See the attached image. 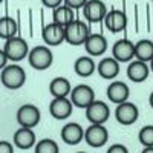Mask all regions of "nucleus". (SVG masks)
<instances>
[{
    "label": "nucleus",
    "mask_w": 153,
    "mask_h": 153,
    "mask_svg": "<svg viewBox=\"0 0 153 153\" xmlns=\"http://www.w3.org/2000/svg\"><path fill=\"white\" fill-rule=\"evenodd\" d=\"M0 81L9 91H17V89H20L26 83V72H25V69L20 65L12 63V65H8L2 69Z\"/></svg>",
    "instance_id": "nucleus-1"
},
{
    "label": "nucleus",
    "mask_w": 153,
    "mask_h": 153,
    "mask_svg": "<svg viewBox=\"0 0 153 153\" xmlns=\"http://www.w3.org/2000/svg\"><path fill=\"white\" fill-rule=\"evenodd\" d=\"M91 29L81 20H72L69 25L65 26V42L72 46H81L87 40Z\"/></svg>",
    "instance_id": "nucleus-2"
},
{
    "label": "nucleus",
    "mask_w": 153,
    "mask_h": 153,
    "mask_svg": "<svg viewBox=\"0 0 153 153\" xmlns=\"http://www.w3.org/2000/svg\"><path fill=\"white\" fill-rule=\"evenodd\" d=\"M28 60L31 68H34L35 71H46L52 66L54 54L49 49V46H35L29 49Z\"/></svg>",
    "instance_id": "nucleus-3"
},
{
    "label": "nucleus",
    "mask_w": 153,
    "mask_h": 153,
    "mask_svg": "<svg viewBox=\"0 0 153 153\" xmlns=\"http://www.w3.org/2000/svg\"><path fill=\"white\" fill-rule=\"evenodd\" d=\"M3 51L8 57L9 61L16 63V61H22L28 57L29 54V46L26 43V40L22 37H11L8 40H5V46Z\"/></svg>",
    "instance_id": "nucleus-4"
},
{
    "label": "nucleus",
    "mask_w": 153,
    "mask_h": 153,
    "mask_svg": "<svg viewBox=\"0 0 153 153\" xmlns=\"http://www.w3.org/2000/svg\"><path fill=\"white\" fill-rule=\"evenodd\" d=\"M84 141L87 146L94 149H100L107 144L109 141V130L104 124H91L84 130Z\"/></svg>",
    "instance_id": "nucleus-5"
},
{
    "label": "nucleus",
    "mask_w": 153,
    "mask_h": 153,
    "mask_svg": "<svg viewBox=\"0 0 153 153\" xmlns=\"http://www.w3.org/2000/svg\"><path fill=\"white\" fill-rule=\"evenodd\" d=\"M69 100L74 104V107L86 109L92 101H95V92H94V89L91 86L78 84V86L72 87V91L69 94Z\"/></svg>",
    "instance_id": "nucleus-6"
},
{
    "label": "nucleus",
    "mask_w": 153,
    "mask_h": 153,
    "mask_svg": "<svg viewBox=\"0 0 153 153\" xmlns=\"http://www.w3.org/2000/svg\"><path fill=\"white\" fill-rule=\"evenodd\" d=\"M17 123L20 124V127H28V129H34L38 126L42 118L40 109L34 104H23L19 107L17 110Z\"/></svg>",
    "instance_id": "nucleus-7"
},
{
    "label": "nucleus",
    "mask_w": 153,
    "mask_h": 153,
    "mask_svg": "<svg viewBox=\"0 0 153 153\" xmlns=\"http://www.w3.org/2000/svg\"><path fill=\"white\" fill-rule=\"evenodd\" d=\"M86 118L91 124H104L110 117V109L104 101L95 100L86 109Z\"/></svg>",
    "instance_id": "nucleus-8"
},
{
    "label": "nucleus",
    "mask_w": 153,
    "mask_h": 153,
    "mask_svg": "<svg viewBox=\"0 0 153 153\" xmlns=\"http://www.w3.org/2000/svg\"><path fill=\"white\" fill-rule=\"evenodd\" d=\"M81 9H83V16L86 17V20L91 23L103 22L107 14V6L103 0H87Z\"/></svg>",
    "instance_id": "nucleus-9"
},
{
    "label": "nucleus",
    "mask_w": 153,
    "mask_h": 153,
    "mask_svg": "<svg viewBox=\"0 0 153 153\" xmlns=\"http://www.w3.org/2000/svg\"><path fill=\"white\" fill-rule=\"evenodd\" d=\"M139 117V110L138 107L130 103L129 100L124 101L121 104H117V109H115V118L121 126H132L133 123H136Z\"/></svg>",
    "instance_id": "nucleus-10"
},
{
    "label": "nucleus",
    "mask_w": 153,
    "mask_h": 153,
    "mask_svg": "<svg viewBox=\"0 0 153 153\" xmlns=\"http://www.w3.org/2000/svg\"><path fill=\"white\" fill-rule=\"evenodd\" d=\"M112 57L120 63H129L135 58V43L127 38L115 42L112 46Z\"/></svg>",
    "instance_id": "nucleus-11"
},
{
    "label": "nucleus",
    "mask_w": 153,
    "mask_h": 153,
    "mask_svg": "<svg viewBox=\"0 0 153 153\" xmlns=\"http://www.w3.org/2000/svg\"><path fill=\"white\" fill-rule=\"evenodd\" d=\"M74 110V104L71 103L69 97L66 98H54L49 104V113L52 115V118L58 121H65L68 120Z\"/></svg>",
    "instance_id": "nucleus-12"
},
{
    "label": "nucleus",
    "mask_w": 153,
    "mask_h": 153,
    "mask_svg": "<svg viewBox=\"0 0 153 153\" xmlns=\"http://www.w3.org/2000/svg\"><path fill=\"white\" fill-rule=\"evenodd\" d=\"M61 139L68 146H78L84 139V129L78 123H68L61 129Z\"/></svg>",
    "instance_id": "nucleus-13"
},
{
    "label": "nucleus",
    "mask_w": 153,
    "mask_h": 153,
    "mask_svg": "<svg viewBox=\"0 0 153 153\" xmlns=\"http://www.w3.org/2000/svg\"><path fill=\"white\" fill-rule=\"evenodd\" d=\"M43 42L46 46H60L65 42V26H60L57 23H48L42 31Z\"/></svg>",
    "instance_id": "nucleus-14"
},
{
    "label": "nucleus",
    "mask_w": 153,
    "mask_h": 153,
    "mask_svg": "<svg viewBox=\"0 0 153 153\" xmlns=\"http://www.w3.org/2000/svg\"><path fill=\"white\" fill-rule=\"evenodd\" d=\"M103 22L106 25L107 31H110L112 34L123 32L127 28V16L124 14L123 11H120V9L107 11V14H106Z\"/></svg>",
    "instance_id": "nucleus-15"
},
{
    "label": "nucleus",
    "mask_w": 153,
    "mask_h": 153,
    "mask_svg": "<svg viewBox=\"0 0 153 153\" xmlns=\"http://www.w3.org/2000/svg\"><path fill=\"white\" fill-rule=\"evenodd\" d=\"M107 40L104 35L101 34H89L87 40L84 42V48H86V52L91 55V57H100L103 55L106 51H107Z\"/></svg>",
    "instance_id": "nucleus-16"
},
{
    "label": "nucleus",
    "mask_w": 153,
    "mask_h": 153,
    "mask_svg": "<svg viewBox=\"0 0 153 153\" xmlns=\"http://www.w3.org/2000/svg\"><path fill=\"white\" fill-rule=\"evenodd\" d=\"M150 75V68L147 63L139 61V60H132L129 61L127 66V76L133 83H144Z\"/></svg>",
    "instance_id": "nucleus-17"
},
{
    "label": "nucleus",
    "mask_w": 153,
    "mask_h": 153,
    "mask_svg": "<svg viewBox=\"0 0 153 153\" xmlns=\"http://www.w3.org/2000/svg\"><path fill=\"white\" fill-rule=\"evenodd\" d=\"M106 94H107V98L112 101V103L121 104V103H124V101L129 100L130 89H129V86H127L126 83H123V81H113L107 87Z\"/></svg>",
    "instance_id": "nucleus-18"
},
{
    "label": "nucleus",
    "mask_w": 153,
    "mask_h": 153,
    "mask_svg": "<svg viewBox=\"0 0 153 153\" xmlns=\"http://www.w3.org/2000/svg\"><path fill=\"white\" fill-rule=\"evenodd\" d=\"M97 71H98V75L101 78L113 80L120 74V61H117L113 57H106L98 63Z\"/></svg>",
    "instance_id": "nucleus-19"
},
{
    "label": "nucleus",
    "mask_w": 153,
    "mask_h": 153,
    "mask_svg": "<svg viewBox=\"0 0 153 153\" xmlns=\"http://www.w3.org/2000/svg\"><path fill=\"white\" fill-rule=\"evenodd\" d=\"M14 146L22 149V150H28L35 146V133L32 129L28 127H20L19 130L14 133Z\"/></svg>",
    "instance_id": "nucleus-20"
},
{
    "label": "nucleus",
    "mask_w": 153,
    "mask_h": 153,
    "mask_svg": "<svg viewBox=\"0 0 153 153\" xmlns=\"http://www.w3.org/2000/svg\"><path fill=\"white\" fill-rule=\"evenodd\" d=\"M72 91V84L65 76H57L49 83V92L54 98H66Z\"/></svg>",
    "instance_id": "nucleus-21"
},
{
    "label": "nucleus",
    "mask_w": 153,
    "mask_h": 153,
    "mask_svg": "<svg viewBox=\"0 0 153 153\" xmlns=\"http://www.w3.org/2000/svg\"><path fill=\"white\" fill-rule=\"evenodd\" d=\"M74 71L76 75L80 76H91L95 71H97V65L95 61L92 60V57H78L74 63Z\"/></svg>",
    "instance_id": "nucleus-22"
},
{
    "label": "nucleus",
    "mask_w": 153,
    "mask_h": 153,
    "mask_svg": "<svg viewBox=\"0 0 153 153\" xmlns=\"http://www.w3.org/2000/svg\"><path fill=\"white\" fill-rule=\"evenodd\" d=\"M153 58V42L152 40H139L135 43V60L149 63Z\"/></svg>",
    "instance_id": "nucleus-23"
},
{
    "label": "nucleus",
    "mask_w": 153,
    "mask_h": 153,
    "mask_svg": "<svg viewBox=\"0 0 153 153\" xmlns=\"http://www.w3.org/2000/svg\"><path fill=\"white\" fill-rule=\"evenodd\" d=\"M72 20H75L74 17V9L66 6L65 3L57 6L52 12V22L60 25V26H66V25H69Z\"/></svg>",
    "instance_id": "nucleus-24"
},
{
    "label": "nucleus",
    "mask_w": 153,
    "mask_h": 153,
    "mask_svg": "<svg viewBox=\"0 0 153 153\" xmlns=\"http://www.w3.org/2000/svg\"><path fill=\"white\" fill-rule=\"evenodd\" d=\"M17 31H19L17 22L12 17H9V16L0 17V38L8 40V38H11V37H16Z\"/></svg>",
    "instance_id": "nucleus-25"
},
{
    "label": "nucleus",
    "mask_w": 153,
    "mask_h": 153,
    "mask_svg": "<svg viewBox=\"0 0 153 153\" xmlns=\"http://www.w3.org/2000/svg\"><path fill=\"white\" fill-rule=\"evenodd\" d=\"M34 149H35V153H60L58 144L54 139H49V138L40 139L38 143H35Z\"/></svg>",
    "instance_id": "nucleus-26"
},
{
    "label": "nucleus",
    "mask_w": 153,
    "mask_h": 153,
    "mask_svg": "<svg viewBox=\"0 0 153 153\" xmlns=\"http://www.w3.org/2000/svg\"><path fill=\"white\" fill-rule=\"evenodd\" d=\"M138 139L141 143V146L153 147V126H144L138 133Z\"/></svg>",
    "instance_id": "nucleus-27"
},
{
    "label": "nucleus",
    "mask_w": 153,
    "mask_h": 153,
    "mask_svg": "<svg viewBox=\"0 0 153 153\" xmlns=\"http://www.w3.org/2000/svg\"><path fill=\"white\" fill-rule=\"evenodd\" d=\"M86 2L87 0H63V3H65L66 6H69V8H72L74 11L75 9H81L86 5Z\"/></svg>",
    "instance_id": "nucleus-28"
},
{
    "label": "nucleus",
    "mask_w": 153,
    "mask_h": 153,
    "mask_svg": "<svg viewBox=\"0 0 153 153\" xmlns=\"http://www.w3.org/2000/svg\"><path fill=\"white\" fill-rule=\"evenodd\" d=\"M106 153H129V149L124 144H112Z\"/></svg>",
    "instance_id": "nucleus-29"
},
{
    "label": "nucleus",
    "mask_w": 153,
    "mask_h": 153,
    "mask_svg": "<svg viewBox=\"0 0 153 153\" xmlns=\"http://www.w3.org/2000/svg\"><path fill=\"white\" fill-rule=\"evenodd\" d=\"M0 153H14V146L9 141H0Z\"/></svg>",
    "instance_id": "nucleus-30"
},
{
    "label": "nucleus",
    "mask_w": 153,
    "mask_h": 153,
    "mask_svg": "<svg viewBox=\"0 0 153 153\" xmlns=\"http://www.w3.org/2000/svg\"><path fill=\"white\" fill-rule=\"evenodd\" d=\"M42 3H43V6H46L49 9H55L57 6L63 5V0H42Z\"/></svg>",
    "instance_id": "nucleus-31"
},
{
    "label": "nucleus",
    "mask_w": 153,
    "mask_h": 153,
    "mask_svg": "<svg viewBox=\"0 0 153 153\" xmlns=\"http://www.w3.org/2000/svg\"><path fill=\"white\" fill-rule=\"evenodd\" d=\"M8 57H6V54H5V51L3 49H0V71H2L5 66H8Z\"/></svg>",
    "instance_id": "nucleus-32"
},
{
    "label": "nucleus",
    "mask_w": 153,
    "mask_h": 153,
    "mask_svg": "<svg viewBox=\"0 0 153 153\" xmlns=\"http://www.w3.org/2000/svg\"><path fill=\"white\" fill-rule=\"evenodd\" d=\"M141 153H153V147H144V150Z\"/></svg>",
    "instance_id": "nucleus-33"
},
{
    "label": "nucleus",
    "mask_w": 153,
    "mask_h": 153,
    "mask_svg": "<svg viewBox=\"0 0 153 153\" xmlns=\"http://www.w3.org/2000/svg\"><path fill=\"white\" fill-rule=\"evenodd\" d=\"M149 104H150V107L153 109V92H152L150 97H149Z\"/></svg>",
    "instance_id": "nucleus-34"
},
{
    "label": "nucleus",
    "mask_w": 153,
    "mask_h": 153,
    "mask_svg": "<svg viewBox=\"0 0 153 153\" xmlns=\"http://www.w3.org/2000/svg\"><path fill=\"white\" fill-rule=\"evenodd\" d=\"M149 63H150V66H149V68H150V71H152V72H153V58H152V60H150V61H149Z\"/></svg>",
    "instance_id": "nucleus-35"
},
{
    "label": "nucleus",
    "mask_w": 153,
    "mask_h": 153,
    "mask_svg": "<svg viewBox=\"0 0 153 153\" xmlns=\"http://www.w3.org/2000/svg\"><path fill=\"white\" fill-rule=\"evenodd\" d=\"M76 153H86V152H76Z\"/></svg>",
    "instance_id": "nucleus-36"
},
{
    "label": "nucleus",
    "mask_w": 153,
    "mask_h": 153,
    "mask_svg": "<svg viewBox=\"0 0 153 153\" xmlns=\"http://www.w3.org/2000/svg\"><path fill=\"white\" fill-rule=\"evenodd\" d=\"M2 2H3V0H0V3H2Z\"/></svg>",
    "instance_id": "nucleus-37"
},
{
    "label": "nucleus",
    "mask_w": 153,
    "mask_h": 153,
    "mask_svg": "<svg viewBox=\"0 0 153 153\" xmlns=\"http://www.w3.org/2000/svg\"><path fill=\"white\" fill-rule=\"evenodd\" d=\"M152 2H153V0H152Z\"/></svg>",
    "instance_id": "nucleus-38"
}]
</instances>
